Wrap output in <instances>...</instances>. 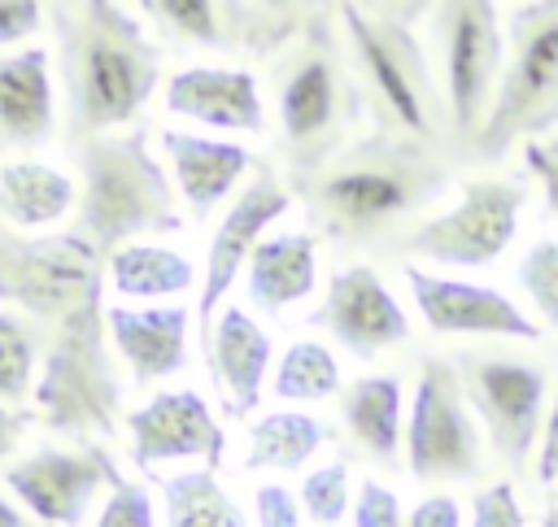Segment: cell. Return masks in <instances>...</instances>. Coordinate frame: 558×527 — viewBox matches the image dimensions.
<instances>
[{
	"instance_id": "obj_31",
	"label": "cell",
	"mask_w": 558,
	"mask_h": 527,
	"mask_svg": "<svg viewBox=\"0 0 558 527\" xmlns=\"http://www.w3.org/2000/svg\"><path fill=\"white\" fill-rule=\"evenodd\" d=\"M244 4V57L270 61L310 17L336 13L344 0H240Z\"/></svg>"
},
{
	"instance_id": "obj_5",
	"label": "cell",
	"mask_w": 558,
	"mask_h": 527,
	"mask_svg": "<svg viewBox=\"0 0 558 527\" xmlns=\"http://www.w3.org/2000/svg\"><path fill=\"white\" fill-rule=\"evenodd\" d=\"M336 17H340V35H344V48L362 83V100H366L375 131L449 157L440 87L432 74L427 44L414 35V26L371 17L353 0H344Z\"/></svg>"
},
{
	"instance_id": "obj_14",
	"label": "cell",
	"mask_w": 558,
	"mask_h": 527,
	"mask_svg": "<svg viewBox=\"0 0 558 527\" xmlns=\"http://www.w3.org/2000/svg\"><path fill=\"white\" fill-rule=\"evenodd\" d=\"M118 475L122 470L100 449V440H87L78 449L44 444L0 470L4 488L22 501V510L48 527H78Z\"/></svg>"
},
{
	"instance_id": "obj_37",
	"label": "cell",
	"mask_w": 558,
	"mask_h": 527,
	"mask_svg": "<svg viewBox=\"0 0 558 527\" xmlns=\"http://www.w3.org/2000/svg\"><path fill=\"white\" fill-rule=\"evenodd\" d=\"M471 527H523V510H519V497H514V483L501 479V483H488L475 492L471 501Z\"/></svg>"
},
{
	"instance_id": "obj_17",
	"label": "cell",
	"mask_w": 558,
	"mask_h": 527,
	"mask_svg": "<svg viewBox=\"0 0 558 527\" xmlns=\"http://www.w3.org/2000/svg\"><path fill=\"white\" fill-rule=\"evenodd\" d=\"M126 436H131V457L144 470L161 462H201L205 470H218L227 453V436L214 409L192 388H170L148 396L140 409L126 414Z\"/></svg>"
},
{
	"instance_id": "obj_12",
	"label": "cell",
	"mask_w": 558,
	"mask_h": 527,
	"mask_svg": "<svg viewBox=\"0 0 558 527\" xmlns=\"http://www.w3.org/2000/svg\"><path fill=\"white\" fill-rule=\"evenodd\" d=\"M405 466L418 483H466L484 470V427L466 405L453 357L418 361L405 414Z\"/></svg>"
},
{
	"instance_id": "obj_44",
	"label": "cell",
	"mask_w": 558,
	"mask_h": 527,
	"mask_svg": "<svg viewBox=\"0 0 558 527\" xmlns=\"http://www.w3.org/2000/svg\"><path fill=\"white\" fill-rule=\"evenodd\" d=\"M26 422H31V414H26V409H13V405H0V457H9V453L17 449V440H22V431H26Z\"/></svg>"
},
{
	"instance_id": "obj_30",
	"label": "cell",
	"mask_w": 558,
	"mask_h": 527,
	"mask_svg": "<svg viewBox=\"0 0 558 527\" xmlns=\"http://www.w3.org/2000/svg\"><path fill=\"white\" fill-rule=\"evenodd\" d=\"M48 348V327L22 309H0V405L22 409L35 392Z\"/></svg>"
},
{
	"instance_id": "obj_7",
	"label": "cell",
	"mask_w": 558,
	"mask_h": 527,
	"mask_svg": "<svg viewBox=\"0 0 558 527\" xmlns=\"http://www.w3.org/2000/svg\"><path fill=\"white\" fill-rule=\"evenodd\" d=\"M427 57L445 105L449 161H471L506 65L497 0H436L427 13Z\"/></svg>"
},
{
	"instance_id": "obj_25",
	"label": "cell",
	"mask_w": 558,
	"mask_h": 527,
	"mask_svg": "<svg viewBox=\"0 0 558 527\" xmlns=\"http://www.w3.org/2000/svg\"><path fill=\"white\" fill-rule=\"evenodd\" d=\"M74 205H78V187L65 170L35 157L0 161V222L17 231H35L61 222Z\"/></svg>"
},
{
	"instance_id": "obj_8",
	"label": "cell",
	"mask_w": 558,
	"mask_h": 527,
	"mask_svg": "<svg viewBox=\"0 0 558 527\" xmlns=\"http://www.w3.org/2000/svg\"><path fill=\"white\" fill-rule=\"evenodd\" d=\"M558 131V0H523L506 22V65L480 131V166Z\"/></svg>"
},
{
	"instance_id": "obj_20",
	"label": "cell",
	"mask_w": 558,
	"mask_h": 527,
	"mask_svg": "<svg viewBox=\"0 0 558 527\" xmlns=\"http://www.w3.org/2000/svg\"><path fill=\"white\" fill-rule=\"evenodd\" d=\"M105 327L113 353L126 361L131 383L148 388L187 366V305H105Z\"/></svg>"
},
{
	"instance_id": "obj_10",
	"label": "cell",
	"mask_w": 558,
	"mask_h": 527,
	"mask_svg": "<svg viewBox=\"0 0 558 527\" xmlns=\"http://www.w3.org/2000/svg\"><path fill=\"white\" fill-rule=\"evenodd\" d=\"M523 205H527L523 174L471 179L462 183V196L449 209L414 222L392 253L405 261H432V266H458V270L488 266L510 248Z\"/></svg>"
},
{
	"instance_id": "obj_33",
	"label": "cell",
	"mask_w": 558,
	"mask_h": 527,
	"mask_svg": "<svg viewBox=\"0 0 558 527\" xmlns=\"http://www.w3.org/2000/svg\"><path fill=\"white\" fill-rule=\"evenodd\" d=\"M519 283L541 327L558 331V240H536L519 261Z\"/></svg>"
},
{
	"instance_id": "obj_21",
	"label": "cell",
	"mask_w": 558,
	"mask_h": 527,
	"mask_svg": "<svg viewBox=\"0 0 558 527\" xmlns=\"http://www.w3.org/2000/svg\"><path fill=\"white\" fill-rule=\"evenodd\" d=\"M201 353H205V361L214 370V383H218V396H222L227 414L244 418L248 409H257L262 383L270 375V353H275L270 331L248 309L227 305V309H218Z\"/></svg>"
},
{
	"instance_id": "obj_41",
	"label": "cell",
	"mask_w": 558,
	"mask_h": 527,
	"mask_svg": "<svg viewBox=\"0 0 558 527\" xmlns=\"http://www.w3.org/2000/svg\"><path fill=\"white\" fill-rule=\"evenodd\" d=\"M405 527H462V505L449 492H432L405 514Z\"/></svg>"
},
{
	"instance_id": "obj_16",
	"label": "cell",
	"mask_w": 558,
	"mask_h": 527,
	"mask_svg": "<svg viewBox=\"0 0 558 527\" xmlns=\"http://www.w3.org/2000/svg\"><path fill=\"white\" fill-rule=\"evenodd\" d=\"M418 318L436 335H497V340H541V322L523 314L506 292L471 279L432 274L414 261L401 266Z\"/></svg>"
},
{
	"instance_id": "obj_3",
	"label": "cell",
	"mask_w": 558,
	"mask_h": 527,
	"mask_svg": "<svg viewBox=\"0 0 558 527\" xmlns=\"http://www.w3.org/2000/svg\"><path fill=\"white\" fill-rule=\"evenodd\" d=\"M270 100L275 148L288 179L318 170L357 135L366 100L336 13L310 17L270 57Z\"/></svg>"
},
{
	"instance_id": "obj_40",
	"label": "cell",
	"mask_w": 558,
	"mask_h": 527,
	"mask_svg": "<svg viewBox=\"0 0 558 527\" xmlns=\"http://www.w3.org/2000/svg\"><path fill=\"white\" fill-rule=\"evenodd\" d=\"M44 26V4L39 0H0V52L17 48Z\"/></svg>"
},
{
	"instance_id": "obj_36",
	"label": "cell",
	"mask_w": 558,
	"mask_h": 527,
	"mask_svg": "<svg viewBox=\"0 0 558 527\" xmlns=\"http://www.w3.org/2000/svg\"><path fill=\"white\" fill-rule=\"evenodd\" d=\"M349 514H353V527H405L401 497L379 479H362L357 483V497H353Z\"/></svg>"
},
{
	"instance_id": "obj_28",
	"label": "cell",
	"mask_w": 558,
	"mask_h": 527,
	"mask_svg": "<svg viewBox=\"0 0 558 527\" xmlns=\"http://www.w3.org/2000/svg\"><path fill=\"white\" fill-rule=\"evenodd\" d=\"M327 440V427L305 409L262 414L248 431V470H301Z\"/></svg>"
},
{
	"instance_id": "obj_35",
	"label": "cell",
	"mask_w": 558,
	"mask_h": 527,
	"mask_svg": "<svg viewBox=\"0 0 558 527\" xmlns=\"http://www.w3.org/2000/svg\"><path fill=\"white\" fill-rule=\"evenodd\" d=\"M92 527H157L153 523V497H148V488L135 483V479H126V475H118Z\"/></svg>"
},
{
	"instance_id": "obj_34",
	"label": "cell",
	"mask_w": 558,
	"mask_h": 527,
	"mask_svg": "<svg viewBox=\"0 0 558 527\" xmlns=\"http://www.w3.org/2000/svg\"><path fill=\"white\" fill-rule=\"evenodd\" d=\"M301 510L318 523V527H336L349 510H353V497H349V466L344 462H327L318 470H310L301 479Z\"/></svg>"
},
{
	"instance_id": "obj_1",
	"label": "cell",
	"mask_w": 558,
	"mask_h": 527,
	"mask_svg": "<svg viewBox=\"0 0 558 527\" xmlns=\"http://www.w3.org/2000/svg\"><path fill=\"white\" fill-rule=\"evenodd\" d=\"M453 183V161L436 148L366 131L318 170L288 179L314 231L344 253H392Z\"/></svg>"
},
{
	"instance_id": "obj_24",
	"label": "cell",
	"mask_w": 558,
	"mask_h": 527,
	"mask_svg": "<svg viewBox=\"0 0 558 527\" xmlns=\"http://www.w3.org/2000/svg\"><path fill=\"white\" fill-rule=\"evenodd\" d=\"M401 401H405V392H401L397 375H357L353 383L340 388V422L362 457H371L379 466L401 462V444H405Z\"/></svg>"
},
{
	"instance_id": "obj_22",
	"label": "cell",
	"mask_w": 558,
	"mask_h": 527,
	"mask_svg": "<svg viewBox=\"0 0 558 527\" xmlns=\"http://www.w3.org/2000/svg\"><path fill=\"white\" fill-rule=\"evenodd\" d=\"M57 135V96L44 48L0 52V157L44 148Z\"/></svg>"
},
{
	"instance_id": "obj_23",
	"label": "cell",
	"mask_w": 558,
	"mask_h": 527,
	"mask_svg": "<svg viewBox=\"0 0 558 527\" xmlns=\"http://www.w3.org/2000/svg\"><path fill=\"white\" fill-rule=\"evenodd\" d=\"M318 279V240L314 231H283V235H266L248 266H244V287H248V305L266 309V314H283L288 305L305 301L314 292Z\"/></svg>"
},
{
	"instance_id": "obj_39",
	"label": "cell",
	"mask_w": 558,
	"mask_h": 527,
	"mask_svg": "<svg viewBox=\"0 0 558 527\" xmlns=\"http://www.w3.org/2000/svg\"><path fill=\"white\" fill-rule=\"evenodd\" d=\"M253 514H257V527H301V497L288 492L283 483H262L253 492Z\"/></svg>"
},
{
	"instance_id": "obj_29",
	"label": "cell",
	"mask_w": 558,
	"mask_h": 527,
	"mask_svg": "<svg viewBox=\"0 0 558 527\" xmlns=\"http://www.w3.org/2000/svg\"><path fill=\"white\" fill-rule=\"evenodd\" d=\"M166 527H248L231 492L218 483V470H179L161 479Z\"/></svg>"
},
{
	"instance_id": "obj_26",
	"label": "cell",
	"mask_w": 558,
	"mask_h": 527,
	"mask_svg": "<svg viewBox=\"0 0 558 527\" xmlns=\"http://www.w3.org/2000/svg\"><path fill=\"white\" fill-rule=\"evenodd\" d=\"M161 39L205 52H244L240 0H135Z\"/></svg>"
},
{
	"instance_id": "obj_11",
	"label": "cell",
	"mask_w": 558,
	"mask_h": 527,
	"mask_svg": "<svg viewBox=\"0 0 558 527\" xmlns=\"http://www.w3.org/2000/svg\"><path fill=\"white\" fill-rule=\"evenodd\" d=\"M453 370L462 379L466 405L480 418L493 453L519 475L545 427L549 366L523 353L466 348V353H453Z\"/></svg>"
},
{
	"instance_id": "obj_9",
	"label": "cell",
	"mask_w": 558,
	"mask_h": 527,
	"mask_svg": "<svg viewBox=\"0 0 558 527\" xmlns=\"http://www.w3.org/2000/svg\"><path fill=\"white\" fill-rule=\"evenodd\" d=\"M105 292V257L74 226L61 235H22L0 222V301L44 327Z\"/></svg>"
},
{
	"instance_id": "obj_6",
	"label": "cell",
	"mask_w": 558,
	"mask_h": 527,
	"mask_svg": "<svg viewBox=\"0 0 558 527\" xmlns=\"http://www.w3.org/2000/svg\"><path fill=\"white\" fill-rule=\"evenodd\" d=\"M31 401H35L31 418L65 440L87 444V440H109L118 431L122 379L100 296L83 301L74 314L48 327V348Z\"/></svg>"
},
{
	"instance_id": "obj_42",
	"label": "cell",
	"mask_w": 558,
	"mask_h": 527,
	"mask_svg": "<svg viewBox=\"0 0 558 527\" xmlns=\"http://www.w3.org/2000/svg\"><path fill=\"white\" fill-rule=\"evenodd\" d=\"M536 479L545 488L558 483V392L545 409V427H541V444H536Z\"/></svg>"
},
{
	"instance_id": "obj_4",
	"label": "cell",
	"mask_w": 558,
	"mask_h": 527,
	"mask_svg": "<svg viewBox=\"0 0 558 527\" xmlns=\"http://www.w3.org/2000/svg\"><path fill=\"white\" fill-rule=\"evenodd\" d=\"M153 126L105 131L74 144L78 166V205L74 231L96 244L109 261L113 248L140 235H174L183 226L166 166L148 152Z\"/></svg>"
},
{
	"instance_id": "obj_43",
	"label": "cell",
	"mask_w": 558,
	"mask_h": 527,
	"mask_svg": "<svg viewBox=\"0 0 558 527\" xmlns=\"http://www.w3.org/2000/svg\"><path fill=\"white\" fill-rule=\"evenodd\" d=\"M362 13L371 17H384V22H397V26H414L432 13L436 0H353Z\"/></svg>"
},
{
	"instance_id": "obj_27",
	"label": "cell",
	"mask_w": 558,
	"mask_h": 527,
	"mask_svg": "<svg viewBox=\"0 0 558 527\" xmlns=\"http://www.w3.org/2000/svg\"><path fill=\"white\" fill-rule=\"evenodd\" d=\"M196 279L192 261L179 253V248H166V244H144V240H131L122 248L109 253L105 261V283L126 296V301H161V296H179L187 292Z\"/></svg>"
},
{
	"instance_id": "obj_18",
	"label": "cell",
	"mask_w": 558,
	"mask_h": 527,
	"mask_svg": "<svg viewBox=\"0 0 558 527\" xmlns=\"http://www.w3.org/2000/svg\"><path fill=\"white\" fill-rule=\"evenodd\" d=\"M166 109L214 126V131H240L262 135L266 131V100L257 91L253 70L244 65H183L166 78Z\"/></svg>"
},
{
	"instance_id": "obj_13",
	"label": "cell",
	"mask_w": 558,
	"mask_h": 527,
	"mask_svg": "<svg viewBox=\"0 0 558 527\" xmlns=\"http://www.w3.org/2000/svg\"><path fill=\"white\" fill-rule=\"evenodd\" d=\"M288 209H292V187L279 179L275 161H257L248 170V179L240 183V192L227 200V213L218 218V226L209 235V248H205L201 296H196V335H201V344L209 340V327H214L231 283L248 266L253 248L266 240V231Z\"/></svg>"
},
{
	"instance_id": "obj_38",
	"label": "cell",
	"mask_w": 558,
	"mask_h": 527,
	"mask_svg": "<svg viewBox=\"0 0 558 527\" xmlns=\"http://www.w3.org/2000/svg\"><path fill=\"white\" fill-rule=\"evenodd\" d=\"M523 166H527V174L541 183L545 209L558 218V131H549V135H541V139H527V144H523Z\"/></svg>"
},
{
	"instance_id": "obj_45",
	"label": "cell",
	"mask_w": 558,
	"mask_h": 527,
	"mask_svg": "<svg viewBox=\"0 0 558 527\" xmlns=\"http://www.w3.org/2000/svg\"><path fill=\"white\" fill-rule=\"evenodd\" d=\"M0 527H48V523H39L35 514H26V510H17L13 501L0 497Z\"/></svg>"
},
{
	"instance_id": "obj_46",
	"label": "cell",
	"mask_w": 558,
	"mask_h": 527,
	"mask_svg": "<svg viewBox=\"0 0 558 527\" xmlns=\"http://www.w3.org/2000/svg\"><path fill=\"white\" fill-rule=\"evenodd\" d=\"M541 527H558V483L549 488L545 497V514H541Z\"/></svg>"
},
{
	"instance_id": "obj_19",
	"label": "cell",
	"mask_w": 558,
	"mask_h": 527,
	"mask_svg": "<svg viewBox=\"0 0 558 527\" xmlns=\"http://www.w3.org/2000/svg\"><path fill=\"white\" fill-rule=\"evenodd\" d=\"M161 148H166L170 179H174L179 200L187 205L192 222H205L218 205H227L240 192V183L248 179V170L257 166V157L244 144L209 139V135H192V131H161Z\"/></svg>"
},
{
	"instance_id": "obj_32",
	"label": "cell",
	"mask_w": 558,
	"mask_h": 527,
	"mask_svg": "<svg viewBox=\"0 0 558 527\" xmlns=\"http://www.w3.org/2000/svg\"><path fill=\"white\" fill-rule=\"evenodd\" d=\"M340 392V361L318 340H296L283 348L275 370V396L279 401H327Z\"/></svg>"
},
{
	"instance_id": "obj_15",
	"label": "cell",
	"mask_w": 558,
	"mask_h": 527,
	"mask_svg": "<svg viewBox=\"0 0 558 527\" xmlns=\"http://www.w3.org/2000/svg\"><path fill=\"white\" fill-rule=\"evenodd\" d=\"M310 327L340 340L353 357H379L388 348L410 344V318L401 301L388 292L375 266L353 261L331 274L323 301L310 314Z\"/></svg>"
},
{
	"instance_id": "obj_2",
	"label": "cell",
	"mask_w": 558,
	"mask_h": 527,
	"mask_svg": "<svg viewBox=\"0 0 558 527\" xmlns=\"http://www.w3.org/2000/svg\"><path fill=\"white\" fill-rule=\"evenodd\" d=\"M70 144L135 122L161 78V48L118 0H52Z\"/></svg>"
}]
</instances>
